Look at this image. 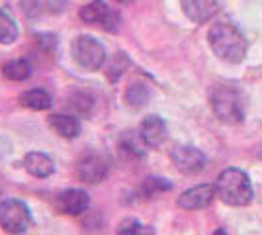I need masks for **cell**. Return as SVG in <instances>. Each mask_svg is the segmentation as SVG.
I'll return each mask as SVG.
<instances>
[{
	"mask_svg": "<svg viewBox=\"0 0 262 235\" xmlns=\"http://www.w3.org/2000/svg\"><path fill=\"white\" fill-rule=\"evenodd\" d=\"M139 135L143 137L147 147H153V149L161 147L164 143V139H166V123H164L163 118L151 114L139 125Z\"/></svg>",
	"mask_w": 262,
	"mask_h": 235,
	"instance_id": "obj_11",
	"label": "cell"
},
{
	"mask_svg": "<svg viewBox=\"0 0 262 235\" xmlns=\"http://www.w3.org/2000/svg\"><path fill=\"white\" fill-rule=\"evenodd\" d=\"M215 192L229 206H247L252 200V184L241 168H225L217 177Z\"/></svg>",
	"mask_w": 262,
	"mask_h": 235,
	"instance_id": "obj_3",
	"label": "cell"
},
{
	"mask_svg": "<svg viewBox=\"0 0 262 235\" xmlns=\"http://www.w3.org/2000/svg\"><path fill=\"white\" fill-rule=\"evenodd\" d=\"M49 127L65 139H77L80 135V122L71 114H53L49 116Z\"/></svg>",
	"mask_w": 262,
	"mask_h": 235,
	"instance_id": "obj_14",
	"label": "cell"
},
{
	"mask_svg": "<svg viewBox=\"0 0 262 235\" xmlns=\"http://www.w3.org/2000/svg\"><path fill=\"white\" fill-rule=\"evenodd\" d=\"M0 225L12 235H22L32 225V212L28 204L16 198H6L0 202Z\"/></svg>",
	"mask_w": 262,
	"mask_h": 235,
	"instance_id": "obj_4",
	"label": "cell"
},
{
	"mask_svg": "<svg viewBox=\"0 0 262 235\" xmlns=\"http://www.w3.org/2000/svg\"><path fill=\"white\" fill-rule=\"evenodd\" d=\"M208 39L213 53L225 63H241L247 55V41L233 24H215L209 30Z\"/></svg>",
	"mask_w": 262,
	"mask_h": 235,
	"instance_id": "obj_1",
	"label": "cell"
},
{
	"mask_svg": "<svg viewBox=\"0 0 262 235\" xmlns=\"http://www.w3.org/2000/svg\"><path fill=\"white\" fill-rule=\"evenodd\" d=\"M33 73V67L30 65V61L26 59H14V61H8L2 65V75L8 80H26L30 78Z\"/></svg>",
	"mask_w": 262,
	"mask_h": 235,
	"instance_id": "obj_17",
	"label": "cell"
},
{
	"mask_svg": "<svg viewBox=\"0 0 262 235\" xmlns=\"http://www.w3.org/2000/svg\"><path fill=\"white\" fill-rule=\"evenodd\" d=\"M118 235H155V229L135 218H127L118 225Z\"/></svg>",
	"mask_w": 262,
	"mask_h": 235,
	"instance_id": "obj_19",
	"label": "cell"
},
{
	"mask_svg": "<svg viewBox=\"0 0 262 235\" xmlns=\"http://www.w3.org/2000/svg\"><path fill=\"white\" fill-rule=\"evenodd\" d=\"M125 100H127L131 108H141V106H145V102L149 100V90H147L145 84L135 82L125 92Z\"/></svg>",
	"mask_w": 262,
	"mask_h": 235,
	"instance_id": "obj_20",
	"label": "cell"
},
{
	"mask_svg": "<svg viewBox=\"0 0 262 235\" xmlns=\"http://www.w3.org/2000/svg\"><path fill=\"white\" fill-rule=\"evenodd\" d=\"M16 37H18L16 22L12 20L10 14H6L4 10H0V44L2 45L14 44Z\"/></svg>",
	"mask_w": 262,
	"mask_h": 235,
	"instance_id": "obj_18",
	"label": "cell"
},
{
	"mask_svg": "<svg viewBox=\"0 0 262 235\" xmlns=\"http://www.w3.org/2000/svg\"><path fill=\"white\" fill-rule=\"evenodd\" d=\"M69 104H71V108H73L78 116H88V114H90V108H92V98H90L88 94L78 92V94H73V96L69 98Z\"/></svg>",
	"mask_w": 262,
	"mask_h": 235,
	"instance_id": "obj_22",
	"label": "cell"
},
{
	"mask_svg": "<svg viewBox=\"0 0 262 235\" xmlns=\"http://www.w3.org/2000/svg\"><path fill=\"white\" fill-rule=\"evenodd\" d=\"M20 104L30 108V110H35V112H43V110H49L53 106V98H51V94L47 90L32 89L26 90L20 96Z\"/></svg>",
	"mask_w": 262,
	"mask_h": 235,
	"instance_id": "obj_15",
	"label": "cell"
},
{
	"mask_svg": "<svg viewBox=\"0 0 262 235\" xmlns=\"http://www.w3.org/2000/svg\"><path fill=\"white\" fill-rule=\"evenodd\" d=\"M211 110L221 122L225 123H239L245 118V106H243V96L235 84L219 82L211 89L209 94Z\"/></svg>",
	"mask_w": 262,
	"mask_h": 235,
	"instance_id": "obj_2",
	"label": "cell"
},
{
	"mask_svg": "<svg viewBox=\"0 0 262 235\" xmlns=\"http://www.w3.org/2000/svg\"><path fill=\"white\" fill-rule=\"evenodd\" d=\"M129 65V61H123L121 65H118V55H116V59H114V63L110 65L108 69V78L114 82V80H118V78L121 77V73H123V69Z\"/></svg>",
	"mask_w": 262,
	"mask_h": 235,
	"instance_id": "obj_23",
	"label": "cell"
},
{
	"mask_svg": "<svg viewBox=\"0 0 262 235\" xmlns=\"http://www.w3.org/2000/svg\"><path fill=\"white\" fill-rule=\"evenodd\" d=\"M80 18L88 24H98L108 32H118L121 24L120 12L112 10L104 0H94L80 10Z\"/></svg>",
	"mask_w": 262,
	"mask_h": 235,
	"instance_id": "obj_7",
	"label": "cell"
},
{
	"mask_svg": "<svg viewBox=\"0 0 262 235\" xmlns=\"http://www.w3.org/2000/svg\"><path fill=\"white\" fill-rule=\"evenodd\" d=\"M110 161L100 153H86L77 161L75 165V177L80 182L88 184H98L108 177Z\"/></svg>",
	"mask_w": 262,
	"mask_h": 235,
	"instance_id": "obj_6",
	"label": "cell"
},
{
	"mask_svg": "<svg viewBox=\"0 0 262 235\" xmlns=\"http://www.w3.org/2000/svg\"><path fill=\"white\" fill-rule=\"evenodd\" d=\"M213 235H227V233H225L223 229H217V231H215V233H213Z\"/></svg>",
	"mask_w": 262,
	"mask_h": 235,
	"instance_id": "obj_25",
	"label": "cell"
},
{
	"mask_svg": "<svg viewBox=\"0 0 262 235\" xmlns=\"http://www.w3.org/2000/svg\"><path fill=\"white\" fill-rule=\"evenodd\" d=\"M90 206V196L80 188H69L57 194L55 198V208L59 213L65 216H78V213L86 212Z\"/></svg>",
	"mask_w": 262,
	"mask_h": 235,
	"instance_id": "obj_9",
	"label": "cell"
},
{
	"mask_svg": "<svg viewBox=\"0 0 262 235\" xmlns=\"http://www.w3.org/2000/svg\"><path fill=\"white\" fill-rule=\"evenodd\" d=\"M215 196L217 192L211 184H198L178 196V206L182 210H202V208H208Z\"/></svg>",
	"mask_w": 262,
	"mask_h": 235,
	"instance_id": "obj_10",
	"label": "cell"
},
{
	"mask_svg": "<svg viewBox=\"0 0 262 235\" xmlns=\"http://www.w3.org/2000/svg\"><path fill=\"white\" fill-rule=\"evenodd\" d=\"M184 14L194 24L208 22L217 8V0H180Z\"/></svg>",
	"mask_w": 262,
	"mask_h": 235,
	"instance_id": "obj_13",
	"label": "cell"
},
{
	"mask_svg": "<svg viewBox=\"0 0 262 235\" xmlns=\"http://www.w3.org/2000/svg\"><path fill=\"white\" fill-rule=\"evenodd\" d=\"M170 188H172V184L166 182L164 179H147L143 182V194H145L147 198H157L159 194L168 192Z\"/></svg>",
	"mask_w": 262,
	"mask_h": 235,
	"instance_id": "obj_21",
	"label": "cell"
},
{
	"mask_svg": "<svg viewBox=\"0 0 262 235\" xmlns=\"http://www.w3.org/2000/svg\"><path fill=\"white\" fill-rule=\"evenodd\" d=\"M73 57L84 71H98L106 63V49L92 35H78L73 44Z\"/></svg>",
	"mask_w": 262,
	"mask_h": 235,
	"instance_id": "obj_5",
	"label": "cell"
},
{
	"mask_svg": "<svg viewBox=\"0 0 262 235\" xmlns=\"http://www.w3.org/2000/svg\"><path fill=\"white\" fill-rule=\"evenodd\" d=\"M170 159L174 163V167L178 170H182L186 175H198L206 168V157L204 153L190 145H178L172 149Z\"/></svg>",
	"mask_w": 262,
	"mask_h": 235,
	"instance_id": "obj_8",
	"label": "cell"
},
{
	"mask_svg": "<svg viewBox=\"0 0 262 235\" xmlns=\"http://www.w3.org/2000/svg\"><path fill=\"white\" fill-rule=\"evenodd\" d=\"M145 141L139 135V132H125L120 137V149L131 159H139L145 155Z\"/></svg>",
	"mask_w": 262,
	"mask_h": 235,
	"instance_id": "obj_16",
	"label": "cell"
},
{
	"mask_svg": "<svg viewBox=\"0 0 262 235\" xmlns=\"http://www.w3.org/2000/svg\"><path fill=\"white\" fill-rule=\"evenodd\" d=\"M116 2H120V4H131V2H135V0H116Z\"/></svg>",
	"mask_w": 262,
	"mask_h": 235,
	"instance_id": "obj_24",
	"label": "cell"
},
{
	"mask_svg": "<svg viewBox=\"0 0 262 235\" xmlns=\"http://www.w3.org/2000/svg\"><path fill=\"white\" fill-rule=\"evenodd\" d=\"M24 168L35 179H47L55 173V161L47 153L30 151L24 157Z\"/></svg>",
	"mask_w": 262,
	"mask_h": 235,
	"instance_id": "obj_12",
	"label": "cell"
}]
</instances>
